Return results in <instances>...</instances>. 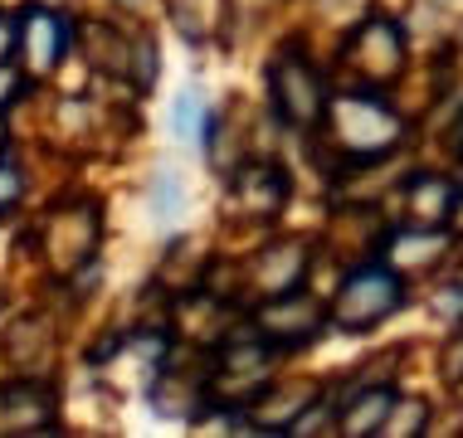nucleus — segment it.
Returning <instances> with one entry per match:
<instances>
[{
	"label": "nucleus",
	"instance_id": "obj_1",
	"mask_svg": "<svg viewBox=\"0 0 463 438\" xmlns=\"http://www.w3.org/2000/svg\"><path fill=\"white\" fill-rule=\"evenodd\" d=\"M400 307V278L385 268H361L352 283H346L342 303H336V322L342 327H371V322H381L385 312Z\"/></svg>",
	"mask_w": 463,
	"mask_h": 438
},
{
	"label": "nucleus",
	"instance_id": "obj_2",
	"mask_svg": "<svg viewBox=\"0 0 463 438\" xmlns=\"http://www.w3.org/2000/svg\"><path fill=\"white\" fill-rule=\"evenodd\" d=\"M273 98H279L283 117L288 122H317L322 117V79L312 73L303 59H283L273 69Z\"/></svg>",
	"mask_w": 463,
	"mask_h": 438
},
{
	"label": "nucleus",
	"instance_id": "obj_3",
	"mask_svg": "<svg viewBox=\"0 0 463 438\" xmlns=\"http://www.w3.org/2000/svg\"><path fill=\"white\" fill-rule=\"evenodd\" d=\"M20 44H24V54H30L34 69H49L64 54V24L49 15V10H30V15H24V30H20Z\"/></svg>",
	"mask_w": 463,
	"mask_h": 438
},
{
	"label": "nucleus",
	"instance_id": "obj_4",
	"mask_svg": "<svg viewBox=\"0 0 463 438\" xmlns=\"http://www.w3.org/2000/svg\"><path fill=\"white\" fill-rule=\"evenodd\" d=\"M385 405H391V390H375V395H366V399H361V405H356L361 415H352V419L342 424V429H346V433H371L375 424H381Z\"/></svg>",
	"mask_w": 463,
	"mask_h": 438
},
{
	"label": "nucleus",
	"instance_id": "obj_5",
	"mask_svg": "<svg viewBox=\"0 0 463 438\" xmlns=\"http://www.w3.org/2000/svg\"><path fill=\"white\" fill-rule=\"evenodd\" d=\"M24 191V181H20V171H10V166H0V205H15Z\"/></svg>",
	"mask_w": 463,
	"mask_h": 438
},
{
	"label": "nucleus",
	"instance_id": "obj_6",
	"mask_svg": "<svg viewBox=\"0 0 463 438\" xmlns=\"http://www.w3.org/2000/svg\"><path fill=\"white\" fill-rule=\"evenodd\" d=\"M176 127L181 132H195V93H185L176 103Z\"/></svg>",
	"mask_w": 463,
	"mask_h": 438
},
{
	"label": "nucleus",
	"instance_id": "obj_7",
	"mask_svg": "<svg viewBox=\"0 0 463 438\" xmlns=\"http://www.w3.org/2000/svg\"><path fill=\"white\" fill-rule=\"evenodd\" d=\"M444 370H449V375H454V380H458V375H463V336H458V341H454V350H449V360H444Z\"/></svg>",
	"mask_w": 463,
	"mask_h": 438
},
{
	"label": "nucleus",
	"instance_id": "obj_8",
	"mask_svg": "<svg viewBox=\"0 0 463 438\" xmlns=\"http://www.w3.org/2000/svg\"><path fill=\"white\" fill-rule=\"evenodd\" d=\"M10 49H15V30H10V20H0V64L10 59Z\"/></svg>",
	"mask_w": 463,
	"mask_h": 438
},
{
	"label": "nucleus",
	"instance_id": "obj_9",
	"mask_svg": "<svg viewBox=\"0 0 463 438\" xmlns=\"http://www.w3.org/2000/svg\"><path fill=\"white\" fill-rule=\"evenodd\" d=\"M458 215H463V205H458Z\"/></svg>",
	"mask_w": 463,
	"mask_h": 438
},
{
	"label": "nucleus",
	"instance_id": "obj_10",
	"mask_svg": "<svg viewBox=\"0 0 463 438\" xmlns=\"http://www.w3.org/2000/svg\"><path fill=\"white\" fill-rule=\"evenodd\" d=\"M128 5H132V0H128Z\"/></svg>",
	"mask_w": 463,
	"mask_h": 438
}]
</instances>
